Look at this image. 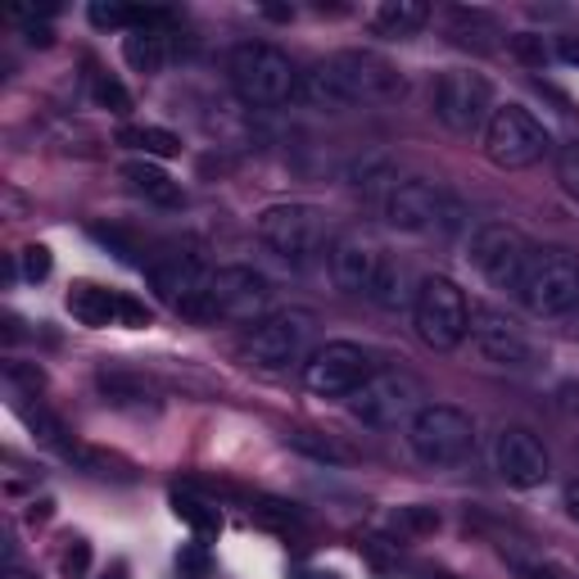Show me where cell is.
Returning <instances> with one entry per match:
<instances>
[{
  "mask_svg": "<svg viewBox=\"0 0 579 579\" xmlns=\"http://www.w3.org/2000/svg\"><path fill=\"white\" fill-rule=\"evenodd\" d=\"M403 73L371 51H335L299 73L294 100L322 113H349L367 104H390L403 96Z\"/></svg>",
  "mask_w": 579,
  "mask_h": 579,
  "instance_id": "cell-1",
  "label": "cell"
},
{
  "mask_svg": "<svg viewBox=\"0 0 579 579\" xmlns=\"http://www.w3.org/2000/svg\"><path fill=\"white\" fill-rule=\"evenodd\" d=\"M267 303H272V286L254 267H218V272L190 294L177 313L200 322V326H218V322H263Z\"/></svg>",
  "mask_w": 579,
  "mask_h": 579,
  "instance_id": "cell-2",
  "label": "cell"
},
{
  "mask_svg": "<svg viewBox=\"0 0 579 579\" xmlns=\"http://www.w3.org/2000/svg\"><path fill=\"white\" fill-rule=\"evenodd\" d=\"M226 77H231V91H236L249 109H277L286 100H294V91H299L294 59L281 46H272V42H241V46H231Z\"/></svg>",
  "mask_w": 579,
  "mask_h": 579,
  "instance_id": "cell-3",
  "label": "cell"
},
{
  "mask_svg": "<svg viewBox=\"0 0 579 579\" xmlns=\"http://www.w3.org/2000/svg\"><path fill=\"white\" fill-rule=\"evenodd\" d=\"M385 218H390L394 231H408V236H435L448 241L467 226V209L453 190L435 186V181H399L390 196H385Z\"/></svg>",
  "mask_w": 579,
  "mask_h": 579,
  "instance_id": "cell-4",
  "label": "cell"
},
{
  "mask_svg": "<svg viewBox=\"0 0 579 579\" xmlns=\"http://www.w3.org/2000/svg\"><path fill=\"white\" fill-rule=\"evenodd\" d=\"M412 326L421 335V344L435 354H453L461 339L471 335V303L453 277L431 272L421 277V286L412 290Z\"/></svg>",
  "mask_w": 579,
  "mask_h": 579,
  "instance_id": "cell-5",
  "label": "cell"
},
{
  "mask_svg": "<svg viewBox=\"0 0 579 579\" xmlns=\"http://www.w3.org/2000/svg\"><path fill=\"white\" fill-rule=\"evenodd\" d=\"M258 241L267 254H277L290 267H308L318 254H331V231H326V213L318 204H267L254 222Z\"/></svg>",
  "mask_w": 579,
  "mask_h": 579,
  "instance_id": "cell-6",
  "label": "cell"
},
{
  "mask_svg": "<svg viewBox=\"0 0 579 579\" xmlns=\"http://www.w3.org/2000/svg\"><path fill=\"white\" fill-rule=\"evenodd\" d=\"M516 299L530 318L566 322L579 308V258L566 249H534L525 277L516 286Z\"/></svg>",
  "mask_w": 579,
  "mask_h": 579,
  "instance_id": "cell-7",
  "label": "cell"
},
{
  "mask_svg": "<svg viewBox=\"0 0 579 579\" xmlns=\"http://www.w3.org/2000/svg\"><path fill=\"white\" fill-rule=\"evenodd\" d=\"M408 448L426 467H457L476 448V421L453 403H426L408 421Z\"/></svg>",
  "mask_w": 579,
  "mask_h": 579,
  "instance_id": "cell-8",
  "label": "cell"
},
{
  "mask_svg": "<svg viewBox=\"0 0 579 579\" xmlns=\"http://www.w3.org/2000/svg\"><path fill=\"white\" fill-rule=\"evenodd\" d=\"M548 149H553V132L544 127V119H534L525 104L508 100V104H498L489 113V127H485L489 164H498V168H534Z\"/></svg>",
  "mask_w": 579,
  "mask_h": 579,
  "instance_id": "cell-9",
  "label": "cell"
},
{
  "mask_svg": "<svg viewBox=\"0 0 579 579\" xmlns=\"http://www.w3.org/2000/svg\"><path fill=\"white\" fill-rule=\"evenodd\" d=\"M431 109L448 132L471 136V132L489 127V113L498 109L493 104V82L476 68H444L435 77V87H431Z\"/></svg>",
  "mask_w": 579,
  "mask_h": 579,
  "instance_id": "cell-10",
  "label": "cell"
},
{
  "mask_svg": "<svg viewBox=\"0 0 579 579\" xmlns=\"http://www.w3.org/2000/svg\"><path fill=\"white\" fill-rule=\"evenodd\" d=\"M426 408L421 403V385L408 371H376L363 390L349 399V412L367 431H408V421Z\"/></svg>",
  "mask_w": 579,
  "mask_h": 579,
  "instance_id": "cell-11",
  "label": "cell"
},
{
  "mask_svg": "<svg viewBox=\"0 0 579 579\" xmlns=\"http://www.w3.org/2000/svg\"><path fill=\"white\" fill-rule=\"evenodd\" d=\"M530 258H534V245L525 241V231H516L508 222H485V226H476V236H471V263H476V272L493 290L516 294Z\"/></svg>",
  "mask_w": 579,
  "mask_h": 579,
  "instance_id": "cell-12",
  "label": "cell"
},
{
  "mask_svg": "<svg viewBox=\"0 0 579 579\" xmlns=\"http://www.w3.org/2000/svg\"><path fill=\"white\" fill-rule=\"evenodd\" d=\"M371 376V354L354 339H331L303 363V385L318 399H354Z\"/></svg>",
  "mask_w": 579,
  "mask_h": 579,
  "instance_id": "cell-13",
  "label": "cell"
},
{
  "mask_svg": "<svg viewBox=\"0 0 579 579\" xmlns=\"http://www.w3.org/2000/svg\"><path fill=\"white\" fill-rule=\"evenodd\" d=\"M308 339H313V313L286 308V313H267L263 322H254V331L245 339V354L263 371H281V367H294L303 358Z\"/></svg>",
  "mask_w": 579,
  "mask_h": 579,
  "instance_id": "cell-14",
  "label": "cell"
},
{
  "mask_svg": "<svg viewBox=\"0 0 579 579\" xmlns=\"http://www.w3.org/2000/svg\"><path fill=\"white\" fill-rule=\"evenodd\" d=\"M471 339L485 354V363H493V367L534 371L544 363V349L534 344V335L525 326H516L512 318H503L498 308H471Z\"/></svg>",
  "mask_w": 579,
  "mask_h": 579,
  "instance_id": "cell-15",
  "label": "cell"
},
{
  "mask_svg": "<svg viewBox=\"0 0 579 579\" xmlns=\"http://www.w3.org/2000/svg\"><path fill=\"white\" fill-rule=\"evenodd\" d=\"M493 467L512 489H538L553 476V457L538 435H530L525 426H508L493 439Z\"/></svg>",
  "mask_w": 579,
  "mask_h": 579,
  "instance_id": "cell-16",
  "label": "cell"
},
{
  "mask_svg": "<svg viewBox=\"0 0 579 579\" xmlns=\"http://www.w3.org/2000/svg\"><path fill=\"white\" fill-rule=\"evenodd\" d=\"M380 245L367 236V231H344V236L331 241V254H326V267H331V281L335 290L344 294H367L376 272H380Z\"/></svg>",
  "mask_w": 579,
  "mask_h": 579,
  "instance_id": "cell-17",
  "label": "cell"
},
{
  "mask_svg": "<svg viewBox=\"0 0 579 579\" xmlns=\"http://www.w3.org/2000/svg\"><path fill=\"white\" fill-rule=\"evenodd\" d=\"M213 277V267L200 258V254H190V249H172V254H159L149 267H145V281L149 290L159 294L168 308H181L190 294H196L204 281Z\"/></svg>",
  "mask_w": 579,
  "mask_h": 579,
  "instance_id": "cell-18",
  "label": "cell"
},
{
  "mask_svg": "<svg viewBox=\"0 0 579 579\" xmlns=\"http://www.w3.org/2000/svg\"><path fill=\"white\" fill-rule=\"evenodd\" d=\"M68 313L73 322H82V326H123V294L119 290H104L96 281H77L68 290Z\"/></svg>",
  "mask_w": 579,
  "mask_h": 579,
  "instance_id": "cell-19",
  "label": "cell"
},
{
  "mask_svg": "<svg viewBox=\"0 0 579 579\" xmlns=\"http://www.w3.org/2000/svg\"><path fill=\"white\" fill-rule=\"evenodd\" d=\"M426 19H431L426 0H380L371 10V32L385 36V42H408L426 27Z\"/></svg>",
  "mask_w": 579,
  "mask_h": 579,
  "instance_id": "cell-20",
  "label": "cell"
},
{
  "mask_svg": "<svg viewBox=\"0 0 579 579\" xmlns=\"http://www.w3.org/2000/svg\"><path fill=\"white\" fill-rule=\"evenodd\" d=\"M123 59H127L132 73H145V77L164 73V64H168V23L132 27V32L123 36Z\"/></svg>",
  "mask_w": 579,
  "mask_h": 579,
  "instance_id": "cell-21",
  "label": "cell"
},
{
  "mask_svg": "<svg viewBox=\"0 0 579 579\" xmlns=\"http://www.w3.org/2000/svg\"><path fill=\"white\" fill-rule=\"evenodd\" d=\"M123 181L136 190V196H145L149 204H164V209L181 204V181H172L154 159H127L123 164Z\"/></svg>",
  "mask_w": 579,
  "mask_h": 579,
  "instance_id": "cell-22",
  "label": "cell"
},
{
  "mask_svg": "<svg viewBox=\"0 0 579 579\" xmlns=\"http://www.w3.org/2000/svg\"><path fill=\"white\" fill-rule=\"evenodd\" d=\"M119 145H127V149H136V159H177L181 154V136L177 132H168V127H123L119 132Z\"/></svg>",
  "mask_w": 579,
  "mask_h": 579,
  "instance_id": "cell-23",
  "label": "cell"
},
{
  "mask_svg": "<svg viewBox=\"0 0 579 579\" xmlns=\"http://www.w3.org/2000/svg\"><path fill=\"white\" fill-rule=\"evenodd\" d=\"M448 36H453L457 46L485 51V46H493L489 36H498V23L485 10H448Z\"/></svg>",
  "mask_w": 579,
  "mask_h": 579,
  "instance_id": "cell-24",
  "label": "cell"
},
{
  "mask_svg": "<svg viewBox=\"0 0 579 579\" xmlns=\"http://www.w3.org/2000/svg\"><path fill=\"white\" fill-rule=\"evenodd\" d=\"M172 512L181 525H190L200 538H218L222 534V512L204 498H190V493H172Z\"/></svg>",
  "mask_w": 579,
  "mask_h": 579,
  "instance_id": "cell-25",
  "label": "cell"
},
{
  "mask_svg": "<svg viewBox=\"0 0 579 579\" xmlns=\"http://www.w3.org/2000/svg\"><path fill=\"white\" fill-rule=\"evenodd\" d=\"M367 299H376L380 308H399V303H408V290H403V263L385 258V263H380V272H376V281H371V290H367Z\"/></svg>",
  "mask_w": 579,
  "mask_h": 579,
  "instance_id": "cell-26",
  "label": "cell"
},
{
  "mask_svg": "<svg viewBox=\"0 0 579 579\" xmlns=\"http://www.w3.org/2000/svg\"><path fill=\"white\" fill-rule=\"evenodd\" d=\"M91 96H96V104H100V109L119 113V119H127V113H132V91L119 82V77H96Z\"/></svg>",
  "mask_w": 579,
  "mask_h": 579,
  "instance_id": "cell-27",
  "label": "cell"
},
{
  "mask_svg": "<svg viewBox=\"0 0 579 579\" xmlns=\"http://www.w3.org/2000/svg\"><path fill=\"white\" fill-rule=\"evenodd\" d=\"M59 575L64 579H87L91 575V544L87 538H68V548L59 553Z\"/></svg>",
  "mask_w": 579,
  "mask_h": 579,
  "instance_id": "cell-28",
  "label": "cell"
},
{
  "mask_svg": "<svg viewBox=\"0 0 579 579\" xmlns=\"http://www.w3.org/2000/svg\"><path fill=\"white\" fill-rule=\"evenodd\" d=\"M290 448H294V453H308V457H318V461H349V453H344L339 444H331V439H322V435H308V431L290 435Z\"/></svg>",
  "mask_w": 579,
  "mask_h": 579,
  "instance_id": "cell-29",
  "label": "cell"
},
{
  "mask_svg": "<svg viewBox=\"0 0 579 579\" xmlns=\"http://www.w3.org/2000/svg\"><path fill=\"white\" fill-rule=\"evenodd\" d=\"M512 55L521 64H530V68H544L548 64V46H544V36H538V32H516L512 36Z\"/></svg>",
  "mask_w": 579,
  "mask_h": 579,
  "instance_id": "cell-30",
  "label": "cell"
},
{
  "mask_svg": "<svg viewBox=\"0 0 579 579\" xmlns=\"http://www.w3.org/2000/svg\"><path fill=\"white\" fill-rule=\"evenodd\" d=\"M557 177L566 186V196L579 200V136L570 145H561V154H557Z\"/></svg>",
  "mask_w": 579,
  "mask_h": 579,
  "instance_id": "cell-31",
  "label": "cell"
},
{
  "mask_svg": "<svg viewBox=\"0 0 579 579\" xmlns=\"http://www.w3.org/2000/svg\"><path fill=\"white\" fill-rule=\"evenodd\" d=\"M399 530L426 538V534L439 530V512H435V508H421V503H416V508H403V512H399Z\"/></svg>",
  "mask_w": 579,
  "mask_h": 579,
  "instance_id": "cell-32",
  "label": "cell"
},
{
  "mask_svg": "<svg viewBox=\"0 0 579 579\" xmlns=\"http://www.w3.org/2000/svg\"><path fill=\"white\" fill-rule=\"evenodd\" d=\"M51 267H55V258H51L46 245H27V249H23V277H27V281H46Z\"/></svg>",
  "mask_w": 579,
  "mask_h": 579,
  "instance_id": "cell-33",
  "label": "cell"
},
{
  "mask_svg": "<svg viewBox=\"0 0 579 579\" xmlns=\"http://www.w3.org/2000/svg\"><path fill=\"white\" fill-rule=\"evenodd\" d=\"M177 566H181V575H190V579H204V575L213 570V561H209L204 548H181V553H177Z\"/></svg>",
  "mask_w": 579,
  "mask_h": 579,
  "instance_id": "cell-34",
  "label": "cell"
},
{
  "mask_svg": "<svg viewBox=\"0 0 579 579\" xmlns=\"http://www.w3.org/2000/svg\"><path fill=\"white\" fill-rule=\"evenodd\" d=\"M154 322V313L141 303V299H132V294H123V326H149Z\"/></svg>",
  "mask_w": 579,
  "mask_h": 579,
  "instance_id": "cell-35",
  "label": "cell"
},
{
  "mask_svg": "<svg viewBox=\"0 0 579 579\" xmlns=\"http://www.w3.org/2000/svg\"><path fill=\"white\" fill-rule=\"evenodd\" d=\"M557 59L561 64H579V36H557Z\"/></svg>",
  "mask_w": 579,
  "mask_h": 579,
  "instance_id": "cell-36",
  "label": "cell"
},
{
  "mask_svg": "<svg viewBox=\"0 0 579 579\" xmlns=\"http://www.w3.org/2000/svg\"><path fill=\"white\" fill-rule=\"evenodd\" d=\"M5 371H10V380H23L27 390H42V371H27V367H19V363H10Z\"/></svg>",
  "mask_w": 579,
  "mask_h": 579,
  "instance_id": "cell-37",
  "label": "cell"
},
{
  "mask_svg": "<svg viewBox=\"0 0 579 579\" xmlns=\"http://www.w3.org/2000/svg\"><path fill=\"white\" fill-rule=\"evenodd\" d=\"M521 579H561V570H553V566H521Z\"/></svg>",
  "mask_w": 579,
  "mask_h": 579,
  "instance_id": "cell-38",
  "label": "cell"
},
{
  "mask_svg": "<svg viewBox=\"0 0 579 579\" xmlns=\"http://www.w3.org/2000/svg\"><path fill=\"white\" fill-rule=\"evenodd\" d=\"M566 516H570V521H579V480H575V485H566Z\"/></svg>",
  "mask_w": 579,
  "mask_h": 579,
  "instance_id": "cell-39",
  "label": "cell"
},
{
  "mask_svg": "<svg viewBox=\"0 0 579 579\" xmlns=\"http://www.w3.org/2000/svg\"><path fill=\"white\" fill-rule=\"evenodd\" d=\"M27 42H32V46H51V27L32 23V27H27Z\"/></svg>",
  "mask_w": 579,
  "mask_h": 579,
  "instance_id": "cell-40",
  "label": "cell"
},
{
  "mask_svg": "<svg viewBox=\"0 0 579 579\" xmlns=\"http://www.w3.org/2000/svg\"><path fill=\"white\" fill-rule=\"evenodd\" d=\"M127 575H132V570H127V561H113V566H109L100 579H127Z\"/></svg>",
  "mask_w": 579,
  "mask_h": 579,
  "instance_id": "cell-41",
  "label": "cell"
},
{
  "mask_svg": "<svg viewBox=\"0 0 579 579\" xmlns=\"http://www.w3.org/2000/svg\"><path fill=\"white\" fill-rule=\"evenodd\" d=\"M27 516H32V521H46V516H51V503H32Z\"/></svg>",
  "mask_w": 579,
  "mask_h": 579,
  "instance_id": "cell-42",
  "label": "cell"
},
{
  "mask_svg": "<svg viewBox=\"0 0 579 579\" xmlns=\"http://www.w3.org/2000/svg\"><path fill=\"white\" fill-rule=\"evenodd\" d=\"M566 326H570V335H575V339H579V308H575V313H570V318H566Z\"/></svg>",
  "mask_w": 579,
  "mask_h": 579,
  "instance_id": "cell-43",
  "label": "cell"
},
{
  "mask_svg": "<svg viewBox=\"0 0 579 579\" xmlns=\"http://www.w3.org/2000/svg\"><path fill=\"white\" fill-rule=\"evenodd\" d=\"M303 579H335V575H303Z\"/></svg>",
  "mask_w": 579,
  "mask_h": 579,
  "instance_id": "cell-44",
  "label": "cell"
}]
</instances>
